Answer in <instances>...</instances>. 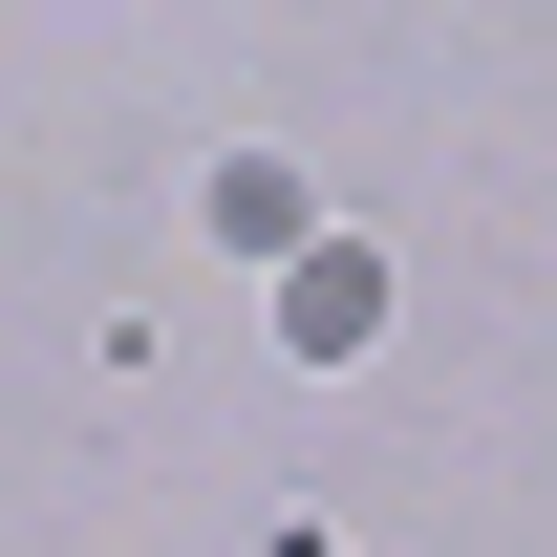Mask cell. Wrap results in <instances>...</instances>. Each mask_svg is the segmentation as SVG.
Wrapping results in <instances>:
<instances>
[{"mask_svg": "<svg viewBox=\"0 0 557 557\" xmlns=\"http://www.w3.org/2000/svg\"><path fill=\"white\" fill-rule=\"evenodd\" d=\"M258 300H278V364H364L386 344V258H364V236H300Z\"/></svg>", "mask_w": 557, "mask_h": 557, "instance_id": "1", "label": "cell"}, {"mask_svg": "<svg viewBox=\"0 0 557 557\" xmlns=\"http://www.w3.org/2000/svg\"><path fill=\"white\" fill-rule=\"evenodd\" d=\"M194 214H214V258H300V236H322V194H300V172H278V150H214V172H194Z\"/></svg>", "mask_w": 557, "mask_h": 557, "instance_id": "2", "label": "cell"}]
</instances>
